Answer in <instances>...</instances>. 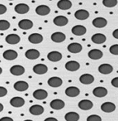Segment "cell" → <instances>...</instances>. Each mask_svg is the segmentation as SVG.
I'll return each instance as SVG.
<instances>
[{
	"label": "cell",
	"instance_id": "cell-1",
	"mask_svg": "<svg viewBox=\"0 0 118 121\" xmlns=\"http://www.w3.org/2000/svg\"><path fill=\"white\" fill-rule=\"evenodd\" d=\"M10 72L11 74L13 75L19 76V75H22L24 73L25 69L22 66L14 65L10 69Z\"/></svg>",
	"mask_w": 118,
	"mask_h": 121
},
{
	"label": "cell",
	"instance_id": "cell-2",
	"mask_svg": "<svg viewBox=\"0 0 118 121\" xmlns=\"http://www.w3.org/2000/svg\"><path fill=\"white\" fill-rule=\"evenodd\" d=\"M44 108L42 106L39 105V104H34L32 105L30 108H29V112L30 113H31L32 115L34 116H39L41 115L44 113Z\"/></svg>",
	"mask_w": 118,
	"mask_h": 121
},
{
	"label": "cell",
	"instance_id": "cell-3",
	"mask_svg": "<svg viewBox=\"0 0 118 121\" xmlns=\"http://www.w3.org/2000/svg\"><path fill=\"white\" fill-rule=\"evenodd\" d=\"M47 83L49 84V86H50L51 87L56 88V87H59L62 85L63 80L61 78H60L58 77H52L48 80Z\"/></svg>",
	"mask_w": 118,
	"mask_h": 121
},
{
	"label": "cell",
	"instance_id": "cell-4",
	"mask_svg": "<svg viewBox=\"0 0 118 121\" xmlns=\"http://www.w3.org/2000/svg\"><path fill=\"white\" fill-rule=\"evenodd\" d=\"M33 71L35 73L38 75L45 74L48 71V68L45 65L43 64H38L33 68Z\"/></svg>",
	"mask_w": 118,
	"mask_h": 121
},
{
	"label": "cell",
	"instance_id": "cell-5",
	"mask_svg": "<svg viewBox=\"0 0 118 121\" xmlns=\"http://www.w3.org/2000/svg\"><path fill=\"white\" fill-rule=\"evenodd\" d=\"M65 102L62 100L60 99H55L53 100L51 103H50V107L52 109H54V110H60L62 109L65 107Z\"/></svg>",
	"mask_w": 118,
	"mask_h": 121
},
{
	"label": "cell",
	"instance_id": "cell-6",
	"mask_svg": "<svg viewBox=\"0 0 118 121\" xmlns=\"http://www.w3.org/2000/svg\"><path fill=\"white\" fill-rule=\"evenodd\" d=\"M28 41L31 43V44H40L42 42L43 40V37L42 35L39 34V33H32L28 36Z\"/></svg>",
	"mask_w": 118,
	"mask_h": 121
},
{
	"label": "cell",
	"instance_id": "cell-7",
	"mask_svg": "<svg viewBox=\"0 0 118 121\" xmlns=\"http://www.w3.org/2000/svg\"><path fill=\"white\" fill-rule=\"evenodd\" d=\"M74 16H75L76 18L79 19V20H85V19H86L89 17L90 13H89L88 11H87L85 10H76L75 12Z\"/></svg>",
	"mask_w": 118,
	"mask_h": 121
},
{
	"label": "cell",
	"instance_id": "cell-8",
	"mask_svg": "<svg viewBox=\"0 0 118 121\" xmlns=\"http://www.w3.org/2000/svg\"><path fill=\"white\" fill-rule=\"evenodd\" d=\"M79 107L84 111L90 110L93 107V103L89 100H82L78 104Z\"/></svg>",
	"mask_w": 118,
	"mask_h": 121
},
{
	"label": "cell",
	"instance_id": "cell-9",
	"mask_svg": "<svg viewBox=\"0 0 118 121\" xmlns=\"http://www.w3.org/2000/svg\"><path fill=\"white\" fill-rule=\"evenodd\" d=\"M51 39L54 42L61 43V42H63L65 40L66 36H65V35L64 33H61V32H56V33H54L52 35Z\"/></svg>",
	"mask_w": 118,
	"mask_h": 121
},
{
	"label": "cell",
	"instance_id": "cell-10",
	"mask_svg": "<svg viewBox=\"0 0 118 121\" xmlns=\"http://www.w3.org/2000/svg\"><path fill=\"white\" fill-rule=\"evenodd\" d=\"M91 39H92V42H94V44H103V43H104L106 42V36L104 34L96 33V34H94V35H93L92 36Z\"/></svg>",
	"mask_w": 118,
	"mask_h": 121
},
{
	"label": "cell",
	"instance_id": "cell-11",
	"mask_svg": "<svg viewBox=\"0 0 118 121\" xmlns=\"http://www.w3.org/2000/svg\"><path fill=\"white\" fill-rule=\"evenodd\" d=\"M18 53L14 50H7L3 53V57L6 60H14L18 57Z\"/></svg>",
	"mask_w": 118,
	"mask_h": 121
},
{
	"label": "cell",
	"instance_id": "cell-12",
	"mask_svg": "<svg viewBox=\"0 0 118 121\" xmlns=\"http://www.w3.org/2000/svg\"><path fill=\"white\" fill-rule=\"evenodd\" d=\"M92 93H93V95L96 97L103 98V97H105L108 94V91L106 88L103 86H98V87H96L93 90Z\"/></svg>",
	"mask_w": 118,
	"mask_h": 121
},
{
	"label": "cell",
	"instance_id": "cell-13",
	"mask_svg": "<svg viewBox=\"0 0 118 121\" xmlns=\"http://www.w3.org/2000/svg\"><path fill=\"white\" fill-rule=\"evenodd\" d=\"M13 86L18 91H25L28 89V84L25 81H18L14 84Z\"/></svg>",
	"mask_w": 118,
	"mask_h": 121
},
{
	"label": "cell",
	"instance_id": "cell-14",
	"mask_svg": "<svg viewBox=\"0 0 118 121\" xmlns=\"http://www.w3.org/2000/svg\"><path fill=\"white\" fill-rule=\"evenodd\" d=\"M50 10H51L49 6H45V5H40V6H38L36 9V13L40 16H45L49 14Z\"/></svg>",
	"mask_w": 118,
	"mask_h": 121
},
{
	"label": "cell",
	"instance_id": "cell-15",
	"mask_svg": "<svg viewBox=\"0 0 118 121\" xmlns=\"http://www.w3.org/2000/svg\"><path fill=\"white\" fill-rule=\"evenodd\" d=\"M72 33L77 36H81L86 33V28L82 25H76L72 28Z\"/></svg>",
	"mask_w": 118,
	"mask_h": 121
},
{
	"label": "cell",
	"instance_id": "cell-16",
	"mask_svg": "<svg viewBox=\"0 0 118 121\" xmlns=\"http://www.w3.org/2000/svg\"><path fill=\"white\" fill-rule=\"evenodd\" d=\"M65 94L69 97H76L80 94V90L76 86H70L65 89Z\"/></svg>",
	"mask_w": 118,
	"mask_h": 121
},
{
	"label": "cell",
	"instance_id": "cell-17",
	"mask_svg": "<svg viewBox=\"0 0 118 121\" xmlns=\"http://www.w3.org/2000/svg\"><path fill=\"white\" fill-rule=\"evenodd\" d=\"M54 24L55 25L58 26H64L65 25L67 24L68 23V19L65 16L62 15H59L57 16L54 19Z\"/></svg>",
	"mask_w": 118,
	"mask_h": 121
},
{
	"label": "cell",
	"instance_id": "cell-18",
	"mask_svg": "<svg viewBox=\"0 0 118 121\" xmlns=\"http://www.w3.org/2000/svg\"><path fill=\"white\" fill-rule=\"evenodd\" d=\"M80 68V64L76 61H69L65 64V69L69 71H76Z\"/></svg>",
	"mask_w": 118,
	"mask_h": 121
},
{
	"label": "cell",
	"instance_id": "cell-19",
	"mask_svg": "<svg viewBox=\"0 0 118 121\" xmlns=\"http://www.w3.org/2000/svg\"><path fill=\"white\" fill-rule=\"evenodd\" d=\"M10 104L14 107H21L25 104V100L21 97H14L10 99Z\"/></svg>",
	"mask_w": 118,
	"mask_h": 121
},
{
	"label": "cell",
	"instance_id": "cell-20",
	"mask_svg": "<svg viewBox=\"0 0 118 121\" xmlns=\"http://www.w3.org/2000/svg\"><path fill=\"white\" fill-rule=\"evenodd\" d=\"M92 25L96 28H104L107 25V20L103 17H97L93 19Z\"/></svg>",
	"mask_w": 118,
	"mask_h": 121
},
{
	"label": "cell",
	"instance_id": "cell-21",
	"mask_svg": "<svg viewBox=\"0 0 118 121\" xmlns=\"http://www.w3.org/2000/svg\"><path fill=\"white\" fill-rule=\"evenodd\" d=\"M62 54L58 51H52L49 53L47 55L48 60L52 62H58L62 59Z\"/></svg>",
	"mask_w": 118,
	"mask_h": 121
},
{
	"label": "cell",
	"instance_id": "cell-22",
	"mask_svg": "<svg viewBox=\"0 0 118 121\" xmlns=\"http://www.w3.org/2000/svg\"><path fill=\"white\" fill-rule=\"evenodd\" d=\"M115 104H113V103H103L101 106V109L104 112L106 113H111V112H114L115 110Z\"/></svg>",
	"mask_w": 118,
	"mask_h": 121
},
{
	"label": "cell",
	"instance_id": "cell-23",
	"mask_svg": "<svg viewBox=\"0 0 118 121\" xmlns=\"http://www.w3.org/2000/svg\"><path fill=\"white\" fill-rule=\"evenodd\" d=\"M79 80L82 84H90L94 82V78L92 75L85 73V74H83L81 75V77L79 78Z\"/></svg>",
	"mask_w": 118,
	"mask_h": 121
},
{
	"label": "cell",
	"instance_id": "cell-24",
	"mask_svg": "<svg viewBox=\"0 0 118 121\" xmlns=\"http://www.w3.org/2000/svg\"><path fill=\"white\" fill-rule=\"evenodd\" d=\"M99 71L101 74L108 75L113 72V67L109 64H103L99 66Z\"/></svg>",
	"mask_w": 118,
	"mask_h": 121
},
{
	"label": "cell",
	"instance_id": "cell-25",
	"mask_svg": "<svg viewBox=\"0 0 118 121\" xmlns=\"http://www.w3.org/2000/svg\"><path fill=\"white\" fill-rule=\"evenodd\" d=\"M40 56V52L36 49H29L25 53V56L28 60H36Z\"/></svg>",
	"mask_w": 118,
	"mask_h": 121
},
{
	"label": "cell",
	"instance_id": "cell-26",
	"mask_svg": "<svg viewBox=\"0 0 118 121\" xmlns=\"http://www.w3.org/2000/svg\"><path fill=\"white\" fill-rule=\"evenodd\" d=\"M82 46L79 43H71L68 45L67 50L72 53H78L82 51Z\"/></svg>",
	"mask_w": 118,
	"mask_h": 121
},
{
	"label": "cell",
	"instance_id": "cell-27",
	"mask_svg": "<svg viewBox=\"0 0 118 121\" xmlns=\"http://www.w3.org/2000/svg\"><path fill=\"white\" fill-rule=\"evenodd\" d=\"M72 4L70 0H60L57 3V6L61 10H68L71 9Z\"/></svg>",
	"mask_w": 118,
	"mask_h": 121
},
{
	"label": "cell",
	"instance_id": "cell-28",
	"mask_svg": "<svg viewBox=\"0 0 118 121\" xmlns=\"http://www.w3.org/2000/svg\"><path fill=\"white\" fill-rule=\"evenodd\" d=\"M33 24L29 19H22L19 21L18 23V26L23 30H28L33 27Z\"/></svg>",
	"mask_w": 118,
	"mask_h": 121
},
{
	"label": "cell",
	"instance_id": "cell-29",
	"mask_svg": "<svg viewBox=\"0 0 118 121\" xmlns=\"http://www.w3.org/2000/svg\"><path fill=\"white\" fill-rule=\"evenodd\" d=\"M88 57L92 60H99L103 57V53L98 49H92L88 52Z\"/></svg>",
	"mask_w": 118,
	"mask_h": 121
},
{
	"label": "cell",
	"instance_id": "cell-30",
	"mask_svg": "<svg viewBox=\"0 0 118 121\" xmlns=\"http://www.w3.org/2000/svg\"><path fill=\"white\" fill-rule=\"evenodd\" d=\"M6 42L9 44H16L19 42L20 37L17 34H10L6 37Z\"/></svg>",
	"mask_w": 118,
	"mask_h": 121
},
{
	"label": "cell",
	"instance_id": "cell-31",
	"mask_svg": "<svg viewBox=\"0 0 118 121\" xmlns=\"http://www.w3.org/2000/svg\"><path fill=\"white\" fill-rule=\"evenodd\" d=\"M48 93L44 89H37L33 93V96L37 100H44L47 97Z\"/></svg>",
	"mask_w": 118,
	"mask_h": 121
},
{
	"label": "cell",
	"instance_id": "cell-32",
	"mask_svg": "<svg viewBox=\"0 0 118 121\" xmlns=\"http://www.w3.org/2000/svg\"><path fill=\"white\" fill-rule=\"evenodd\" d=\"M15 10L18 14H26L29 10V7L26 4H19L15 6Z\"/></svg>",
	"mask_w": 118,
	"mask_h": 121
},
{
	"label": "cell",
	"instance_id": "cell-33",
	"mask_svg": "<svg viewBox=\"0 0 118 121\" xmlns=\"http://www.w3.org/2000/svg\"><path fill=\"white\" fill-rule=\"evenodd\" d=\"M79 118V115L76 112H68L65 116V119L66 121H78Z\"/></svg>",
	"mask_w": 118,
	"mask_h": 121
},
{
	"label": "cell",
	"instance_id": "cell-34",
	"mask_svg": "<svg viewBox=\"0 0 118 121\" xmlns=\"http://www.w3.org/2000/svg\"><path fill=\"white\" fill-rule=\"evenodd\" d=\"M118 1L117 0H104L103 1V4L106 7L108 8H112L118 4Z\"/></svg>",
	"mask_w": 118,
	"mask_h": 121
},
{
	"label": "cell",
	"instance_id": "cell-35",
	"mask_svg": "<svg viewBox=\"0 0 118 121\" xmlns=\"http://www.w3.org/2000/svg\"><path fill=\"white\" fill-rule=\"evenodd\" d=\"M10 24L7 20H0V30H6L10 28Z\"/></svg>",
	"mask_w": 118,
	"mask_h": 121
},
{
	"label": "cell",
	"instance_id": "cell-36",
	"mask_svg": "<svg viewBox=\"0 0 118 121\" xmlns=\"http://www.w3.org/2000/svg\"><path fill=\"white\" fill-rule=\"evenodd\" d=\"M110 53L113 55L118 56V44H114L110 47Z\"/></svg>",
	"mask_w": 118,
	"mask_h": 121
},
{
	"label": "cell",
	"instance_id": "cell-37",
	"mask_svg": "<svg viewBox=\"0 0 118 121\" xmlns=\"http://www.w3.org/2000/svg\"><path fill=\"white\" fill-rule=\"evenodd\" d=\"M87 121H101V118L98 115H91L87 118Z\"/></svg>",
	"mask_w": 118,
	"mask_h": 121
},
{
	"label": "cell",
	"instance_id": "cell-38",
	"mask_svg": "<svg viewBox=\"0 0 118 121\" xmlns=\"http://www.w3.org/2000/svg\"><path fill=\"white\" fill-rule=\"evenodd\" d=\"M7 93H8V91H7V89L5 87L0 86V98L6 95Z\"/></svg>",
	"mask_w": 118,
	"mask_h": 121
},
{
	"label": "cell",
	"instance_id": "cell-39",
	"mask_svg": "<svg viewBox=\"0 0 118 121\" xmlns=\"http://www.w3.org/2000/svg\"><path fill=\"white\" fill-rule=\"evenodd\" d=\"M6 11H7V8L4 5L0 4V15H3L6 13Z\"/></svg>",
	"mask_w": 118,
	"mask_h": 121
},
{
	"label": "cell",
	"instance_id": "cell-40",
	"mask_svg": "<svg viewBox=\"0 0 118 121\" xmlns=\"http://www.w3.org/2000/svg\"><path fill=\"white\" fill-rule=\"evenodd\" d=\"M111 84H112V85H113V86L118 88V77L115 78H113V79L112 80Z\"/></svg>",
	"mask_w": 118,
	"mask_h": 121
},
{
	"label": "cell",
	"instance_id": "cell-41",
	"mask_svg": "<svg viewBox=\"0 0 118 121\" xmlns=\"http://www.w3.org/2000/svg\"><path fill=\"white\" fill-rule=\"evenodd\" d=\"M0 121H13V120L10 117H3L0 119Z\"/></svg>",
	"mask_w": 118,
	"mask_h": 121
},
{
	"label": "cell",
	"instance_id": "cell-42",
	"mask_svg": "<svg viewBox=\"0 0 118 121\" xmlns=\"http://www.w3.org/2000/svg\"><path fill=\"white\" fill-rule=\"evenodd\" d=\"M113 36L118 39V29H116L113 33Z\"/></svg>",
	"mask_w": 118,
	"mask_h": 121
},
{
	"label": "cell",
	"instance_id": "cell-43",
	"mask_svg": "<svg viewBox=\"0 0 118 121\" xmlns=\"http://www.w3.org/2000/svg\"><path fill=\"white\" fill-rule=\"evenodd\" d=\"M44 121H58V120L55 118H47Z\"/></svg>",
	"mask_w": 118,
	"mask_h": 121
},
{
	"label": "cell",
	"instance_id": "cell-44",
	"mask_svg": "<svg viewBox=\"0 0 118 121\" xmlns=\"http://www.w3.org/2000/svg\"><path fill=\"white\" fill-rule=\"evenodd\" d=\"M3 109H4V106H3V104L1 103H0V112H2Z\"/></svg>",
	"mask_w": 118,
	"mask_h": 121
},
{
	"label": "cell",
	"instance_id": "cell-45",
	"mask_svg": "<svg viewBox=\"0 0 118 121\" xmlns=\"http://www.w3.org/2000/svg\"><path fill=\"white\" fill-rule=\"evenodd\" d=\"M1 73H2V69L0 67V75L1 74Z\"/></svg>",
	"mask_w": 118,
	"mask_h": 121
},
{
	"label": "cell",
	"instance_id": "cell-46",
	"mask_svg": "<svg viewBox=\"0 0 118 121\" xmlns=\"http://www.w3.org/2000/svg\"><path fill=\"white\" fill-rule=\"evenodd\" d=\"M32 121V120H25V121Z\"/></svg>",
	"mask_w": 118,
	"mask_h": 121
}]
</instances>
